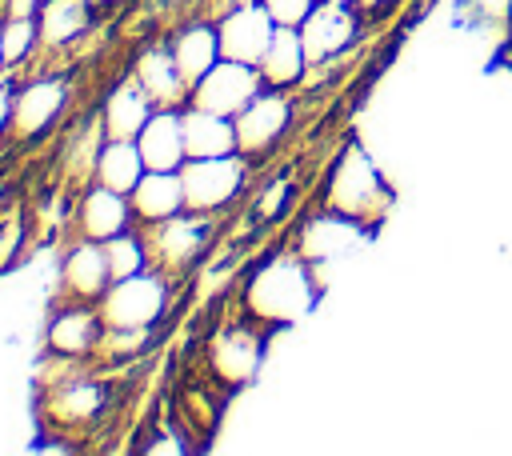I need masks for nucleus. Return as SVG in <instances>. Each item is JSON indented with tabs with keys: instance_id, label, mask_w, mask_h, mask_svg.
Instances as JSON below:
<instances>
[{
	"instance_id": "1",
	"label": "nucleus",
	"mask_w": 512,
	"mask_h": 456,
	"mask_svg": "<svg viewBox=\"0 0 512 456\" xmlns=\"http://www.w3.org/2000/svg\"><path fill=\"white\" fill-rule=\"evenodd\" d=\"M48 372V364H44ZM112 368L96 360H68L64 372H48L40 380V424L48 436H92L116 408Z\"/></svg>"
},
{
	"instance_id": "2",
	"label": "nucleus",
	"mask_w": 512,
	"mask_h": 456,
	"mask_svg": "<svg viewBox=\"0 0 512 456\" xmlns=\"http://www.w3.org/2000/svg\"><path fill=\"white\" fill-rule=\"evenodd\" d=\"M316 300H320V272L296 248L260 260L240 288V312L268 332L304 320L316 308Z\"/></svg>"
},
{
	"instance_id": "3",
	"label": "nucleus",
	"mask_w": 512,
	"mask_h": 456,
	"mask_svg": "<svg viewBox=\"0 0 512 456\" xmlns=\"http://www.w3.org/2000/svg\"><path fill=\"white\" fill-rule=\"evenodd\" d=\"M264 336L268 328H260L244 312H236L232 320H220L200 344V372L224 392L252 384L264 364Z\"/></svg>"
},
{
	"instance_id": "4",
	"label": "nucleus",
	"mask_w": 512,
	"mask_h": 456,
	"mask_svg": "<svg viewBox=\"0 0 512 456\" xmlns=\"http://www.w3.org/2000/svg\"><path fill=\"white\" fill-rule=\"evenodd\" d=\"M72 100V80L56 68H32L16 76L12 96V124H8V148H24L44 140L64 116Z\"/></svg>"
},
{
	"instance_id": "5",
	"label": "nucleus",
	"mask_w": 512,
	"mask_h": 456,
	"mask_svg": "<svg viewBox=\"0 0 512 456\" xmlns=\"http://www.w3.org/2000/svg\"><path fill=\"white\" fill-rule=\"evenodd\" d=\"M392 204V192H388V180L380 176L376 160L360 148V144H348L332 172H328V184H324V208L340 212V216H352L360 224H376Z\"/></svg>"
},
{
	"instance_id": "6",
	"label": "nucleus",
	"mask_w": 512,
	"mask_h": 456,
	"mask_svg": "<svg viewBox=\"0 0 512 456\" xmlns=\"http://www.w3.org/2000/svg\"><path fill=\"white\" fill-rule=\"evenodd\" d=\"M216 224L220 216H208V212H176L160 224H144V244H148V260L156 272H164L168 280H184L192 276L204 256L212 252V240H216Z\"/></svg>"
},
{
	"instance_id": "7",
	"label": "nucleus",
	"mask_w": 512,
	"mask_h": 456,
	"mask_svg": "<svg viewBox=\"0 0 512 456\" xmlns=\"http://www.w3.org/2000/svg\"><path fill=\"white\" fill-rule=\"evenodd\" d=\"M172 304H176V280H168L156 268L112 280L108 292L96 300L108 328H160Z\"/></svg>"
},
{
	"instance_id": "8",
	"label": "nucleus",
	"mask_w": 512,
	"mask_h": 456,
	"mask_svg": "<svg viewBox=\"0 0 512 456\" xmlns=\"http://www.w3.org/2000/svg\"><path fill=\"white\" fill-rule=\"evenodd\" d=\"M256 160H248L244 152H228V156H200V160H184L180 180H184V208L188 212H208L220 216L224 208H232L248 180H252Z\"/></svg>"
},
{
	"instance_id": "9",
	"label": "nucleus",
	"mask_w": 512,
	"mask_h": 456,
	"mask_svg": "<svg viewBox=\"0 0 512 456\" xmlns=\"http://www.w3.org/2000/svg\"><path fill=\"white\" fill-rule=\"evenodd\" d=\"M136 228V212H132V196L116 192L100 180L76 188L72 200V216H68V236H88V240H112L120 232Z\"/></svg>"
},
{
	"instance_id": "10",
	"label": "nucleus",
	"mask_w": 512,
	"mask_h": 456,
	"mask_svg": "<svg viewBox=\"0 0 512 456\" xmlns=\"http://www.w3.org/2000/svg\"><path fill=\"white\" fill-rule=\"evenodd\" d=\"M368 236H372L368 224H360V220H352V216H340V212L324 208V212L308 216V220L296 228L292 248L320 272V268H328V264L352 256L360 244H368Z\"/></svg>"
},
{
	"instance_id": "11",
	"label": "nucleus",
	"mask_w": 512,
	"mask_h": 456,
	"mask_svg": "<svg viewBox=\"0 0 512 456\" xmlns=\"http://www.w3.org/2000/svg\"><path fill=\"white\" fill-rule=\"evenodd\" d=\"M264 76L256 64H240V60H216L196 84H192V100L196 108H208V112H220V116H236L244 112L260 92H264Z\"/></svg>"
},
{
	"instance_id": "12",
	"label": "nucleus",
	"mask_w": 512,
	"mask_h": 456,
	"mask_svg": "<svg viewBox=\"0 0 512 456\" xmlns=\"http://www.w3.org/2000/svg\"><path fill=\"white\" fill-rule=\"evenodd\" d=\"M292 112L296 108H292L288 88H264L244 112L232 116V124H236V152H244L248 160L268 156L284 140V132L292 128Z\"/></svg>"
},
{
	"instance_id": "13",
	"label": "nucleus",
	"mask_w": 512,
	"mask_h": 456,
	"mask_svg": "<svg viewBox=\"0 0 512 456\" xmlns=\"http://www.w3.org/2000/svg\"><path fill=\"white\" fill-rule=\"evenodd\" d=\"M112 284V268H108V252L100 240L88 236H68V244L60 248V264H56V292L60 300H80V304H96Z\"/></svg>"
},
{
	"instance_id": "14",
	"label": "nucleus",
	"mask_w": 512,
	"mask_h": 456,
	"mask_svg": "<svg viewBox=\"0 0 512 456\" xmlns=\"http://www.w3.org/2000/svg\"><path fill=\"white\" fill-rule=\"evenodd\" d=\"M104 316L96 304L60 300L44 324V348L64 360H96V348L104 340Z\"/></svg>"
},
{
	"instance_id": "15",
	"label": "nucleus",
	"mask_w": 512,
	"mask_h": 456,
	"mask_svg": "<svg viewBox=\"0 0 512 456\" xmlns=\"http://www.w3.org/2000/svg\"><path fill=\"white\" fill-rule=\"evenodd\" d=\"M276 20L260 0H240L216 16V36H220V56L240 60V64H260L276 36Z\"/></svg>"
},
{
	"instance_id": "16",
	"label": "nucleus",
	"mask_w": 512,
	"mask_h": 456,
	"mask_svg": "<svg viewBox=\"0 0 512 456\" xmlns=\"http://www.w3.org/2000/svg\"><path fill=\"white\" fill-rule=\"evenodd\" d=\"M356 32H360V8L340 0H320L300 24V40L312 64H332L340 52L352 48Z\"/></svg>"
},
{
	"instance_id": "17",
	"label": "nucleus",
	"mask_w": 512,
	"mask_h": 456,
	"mask_svg": "<svg viewBox=\"0 0 512 456\" xmlns=\"http://www.w3.org/2000/svg\"><path fill=\"white\" fill-rule=\"evenodd\" d=\"M132 80L152 96L156 108H184L192 100V84L184 80V72L176 68L172 52H168V40H156V44H144L132 64H128Z\"/></svg>"
},
{
	"instance_id": "18",
	"label": "nucleus",
	"mask_w": 512,
	"mask_h": 456,
	"mask_svg": "<svg viewBox=\"0 0 512 456\" xmlns=\"http://www.w3.org/2000/svg\"><path fill=\"white\" fill-rule=\"evenodd\" d=\"M136 148L144 156L148 168L156 172H180L188 160V144H184V108H156L148 116V124L136 136Z\"/></svg>"
},
{
	"instance_id": "19",
	"label": "nucleus",
	"mask_w": 512,
	"mask_h": 456,
	"mask_svg": "<svg viewBox=\"0 0 512 456\" xmlns=\"http://www.w3.org/2000/svg\"><path fill=\"white\" fill-rule=\"evenodd\" d=\"M92 20H96V8L88 0H44L36 12L44 56H60V52L76 48L92 32Z\"/></svg>"
},
{
	"instance_id": "20",
	"label": "nucleus",
	"mask_w": 512,
	"mask_h": 456,
	"mask_svg": "<svg viewBox=\"0 0 512 456\" xmlns=\"http://www.w3.org/2000/svg\"><path fill=\"white\" fill-rule=\"evenodd\" d=\"M100 120H104V132L112 136V140H136L140 136V128L148 124V116L156 112V104H152V96L132 80V72L124 76V80H116L108 92H104V100H100Z\"/></svg>"
},
{
	"instance_id": "21",
	"label": "nucleus",
	"mask_w": 512,
	"mask_h": 456,
	"mask_svg": "<svg viewBox=\"0 0 512 456\" xmlns=\"http://www.w3.org/2000/svg\"><path fill=\"white\" fill-rule=\"evenodd\" d=\"M224 388H216L204 372L196 376V380H188L180 392H176V400H172V420L200 444V440H208L212 432H216V424H220V412H224Z\"/></svg>"
},
{
	"instance_id": "22",
	"label": "nucleus",
	"mask_w": 512,
	"mask_h": 456,
	"mask_svg": "<svg viewBox=\"0 0 512 456\" xmlns=\"http://www.w3.org/2000/svg\"><path fill=\"white\" fill-rule=\"evenodd\" d=\"M108 132H104V120L100 112L96 116H84L68 128L64 136V148H60V172L72 188H84L96 180V160H100V148H104Z\"/></svg>"
},
{
	"instance_id": "23",
	"label": "nucleus",
	"mask_w": 512,
	"mask_h": 456,
	"mask_svg": "<svg viewBox=\"0 0 512 456\" xmlns=\"http://www.w3.org/2000/svg\"><path fill=\"white\" fill-rule=\"evenodd\" d=\"M168 52L176 60V68L184 72L188 84H196L216 60H220V36H216V20H184L172 36H168Z\"/></svg>"
},
{
	"instance_id": "24",
	"label": "nucleus",
	"mask_w": 512,
	"mask_h": 456,
	"mask_svg": "<svg viewBox=\"0 0 512 456\" xmlns=\"http://www.w3.org/2000/svg\"><path fill=\"white\" fill-rule=\"evenodd\" d=\"M128 196H132V212H136V224L140 228L144 224H160V220L184 212V180H180V172H156V168H148Z\"/></svg>"
},
{
	"instance_id": "25",
	"label": "nucleus",
	"mask_w": 512,
	"mask_h": 456,
	"mask_svg": "<svg viewBox=\"0 0 512 456\" xmlns=\"http://www.w3.org/2000/svg\"><path fill=\"white\" fill-rule=\"evenodd\" d=\"M260 76H264V84L268 88H296L304 76H308V68H312V60H308V52H304V40H300V28H288V24H280L276 28V36H272V44H268V52L260 56Z\"/></svg>"
},
{
	"instance_id": "26",
	"label": "nucleus",
	"mask_w": 512,
	"mask_h": 456,
	"mask_svg": "<svg viewBox=\"0 0 512 456\" xmlns=\"http://www.w3.org/2000/svg\"><path fill=\"white\" fill-rule=\"evenodd\" d=\"M184 144H188V160L228 156V152H236V124H232V116L184 104Z\"/></svg>"
},
{
	"instance_id": "27",
	"label": "nucleus",
	"mask_w": 512,
	"mask_h": 456,
	"mask_svg": "<svg viewBox=\"0 0 512 456\" xmlns=\"http://www.w3.org/2000/svg\"><path fill=\"white\" fill-rule=\"evenodd\" d=\"M144 172H148V164H144L136 140H112V136L104 140L100 160H96V180L100 184H108L116 192H132Z\"/></svg>"
},
{
	"instance_id": "28",
	"label": "nucleus",
	"mask_w": 512,
	"mask_h": 456,
	"mask_svg": "<svg viewBox=\"0 0 512 456\" xmlns=\"http://www.w3.org/2000/svg\"><path fill=\"white\" fill-rule=\"evenodd\" d=\"M32 236H36L32 212L20 200L4 204L0 208V276H8L16 264L32 256Z\"/></svg>"
},
{
	"instance_id": "29",
	"label": "nucleus",
	"mask_w": 512,
	"mask_h": 456,
	"mask_svg": "<svg viewBox=\"0 0 512 456\" xmlns=\"http://www.w3.org/2000/svg\"><path fill=\"white\" fill-rule=\"evenodd\" d=\"M0 44H4V60H8V72H28V68L36 64V56H44V48H40V28H36V16L0 20Z\"/></svg>"
},
{
	"instance_id": "30",
	"label": "nucleus",
	"mask_w": 512,
	"mask_h": 456,
	"mask_svg": "<svg viewBox=\"0 0 512 456\" xmlns=\"http://www.w3.org/2000/svg\"><path fill=\"white\" fill-rule=\"evenodd\" d=\"M104 252H108L112 280H124V276H136V272L152 268L140 224H136V228H128V232H120V236H112V240H104Z\"/></svg>"
},
{
	"instance_id": "31",
	"label": "nucleus",
	"mask_w": 512,
	"mask_h": 456,
	"mask_svg": "<svg viewBox=\"0 0 512 456\" xmlns=\"http://www.w3.org/2000/svg\"><path fill=\"white\" fill-rule=\"evenodd\" d=\"M288 192H292V180L288 176H276L272 184H264L252 200V216L256 220H276L280 212H288Z\"/></svg>"
},
{
	"instance_id": "32",
	"label": "nucleus",
	"mask_w": 512,
	"mask_h": 456,
	"mask_svg": "<svg viewBox=\"0 0 512 456\" xmlns=\"http://www.w3.org/2000/svg\"><path fill=\"white\" fill-rule=\"evenodd\" d=\"M268 12H272V20L276 24H288V28H300L304 24V16L320 4V0H260Z\"/></svg>"
},
{
	"instance_id": "33",
	"label": "nucleus",
	"mask_w": 512,
	"mask_h": 456,
	"mask_svg": "<svg viewBox=\"0 0 512 456\" xmlns=\"http://www.w3.org/2000/svg\"><path fill=\"white\" fill-rule=\"evenodd\" d=\"M16 76H20V72H0V136H8V124H12V96H16Z\"/></svg>"
},
{
	"instance_id": "34",
	"label": "nucleus",
	"mask_w": 512,
	"mask_h": 456,
	"mask_svg": "<svg viewBox=\"0 0 512 456\" xmlns=\"http://www.w3.org/2000/svg\"><path fill=\"white\" fill-rule=\"evenodd\" d=\"M44 0H0V20H16V16H36Z\"/></svg>"
},
{
	"instance_id": "35",
	"label": "nucleus",
	"mask_w": 512,
	"mask_h": 456,
	"mask_svg": "<svg viewBox=\"0 0 512 456\" xmlns=\"http://www.w3.org/2000/svg\"><path fill=\"white\" fill-rule=\"evenodd\" d=\"M380 4H388V0H356L360 12H372V8H380Z\"/></svg>"
},
{
	"instance_id": "36",
	"label": "nucleus",
	"mask_w": 512,
	"mask_h": 456,
	"mask_svg": "<svg viewBox=\"0 0 512 456\" xmlns=\"http://www.w3.org/2000/svg\"><path fill=\"white\" fill-rule=\"evenodd\" d=\"M88 4H92V8H96V12H104V8H116V4H120V0H88Z\"/></svg>"
},
{
	"instance_id": "37",
	"label": "nucleus",
	"mask_w": 512,
	"mask_h": 456,
	"mask_svg": "<svg viewBox=\"0 0 512 456\" xmlns=\"http://www.w3.org/2000/svg\"><path fill=\"white\" fill-rule=\"evenodd\" d=\"M0 72H8V60H4V44H0Z\"/></svg>"
},
{
	"instance_id": "38",
	"label": "nucleus",
	"mask_w": 512,
	"mask_h": 456,
	"mask_svg": "<svg viewBox=\"0 0 512 456\" xmlns=\"http://www.w3.org/2000/svg\"><path fill=\"white\" fill-rule=\"evenodd\" d=\"M340 4H356V0H340Z\"/></svg>"
}]
</instances>
